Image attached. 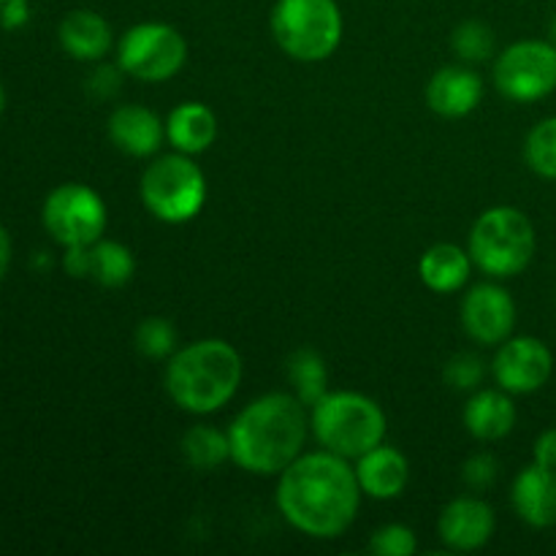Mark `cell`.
<instances>
[{"label":"cell","instance_id":"cell-1","mask_svg":"<svg viewBox=\"0 0 556 556\" xmlns=\"http://www.w3.org/2000/svg\"><path fill=\"white\" fill-rule=\"evenodd\" d=\"M362 494L356 467L324 448L302 454L280 472L277 508L293 530L331 541L356 521Z\"/></svg>","mask_w":556,"mask_h":556},{"label":"cell","instance_id":"cell-2","mask_svg":"<svg viewBox=\"0 0 556 556\" xmlns=\"http://www.w3.org/2000/svg\"><path fill=\"white\" fill-rule=\"evenodd\" d=\"M296 394L275 391L250 402L228 427L231 459L253 476H280L307 443L309 418Z\"/></svg>","mask_w":556,"mask_h":556},{"label":"cell","instance_id":"cell-3","mask_svg":"<svg viewBox=\"0 0 556 556\" xmlns=\"http://www.w3.org/2000/svg\"><path fill=\"white\" fill-rule=\"evenodd\" d=\"M166 394L174 405L193 416H210L220 410L242 383V356L226 340H199L185 345L168 358Z\"/></svg>","mask_w":556,"mask_h":556},{"label":"cell","instance_id":"cell-4","mask_svg":"<svg viewBox=\"0 0 556 556\" xmlns=\"http://www.w3.org/2000/svg\"><path fill=\"white\" fill-rule=\"evenodd\" d=\"M309 429L326 451L358 459L386 440L383 407L358 391H326L309 407Z\"/></svg>","mask_w":556,"mask_h":556},{"label":"cell","instance_id":"cell-5","mask_svg":"<svg viewBox=\"0 0 556 556\" xmlns=\"http://www.w3.org/2000/svg\"><path fill=\"white\" fill-rule=\"evenodd\" d=\"M535 226L516 206H492L472 223L470 258L483 275L508 280L521 275L535 255Z\"/></svg>","mask_w":556,"mask_h":556},{"label":"cell","instance_id":"cell-6","mask_svg":"<svg viewBox=\"0 0 556 556\" xmlns=\"http://www.w3.org/2000/svg\"><path fill=\"white\" fill-rule=\"evenodd\" d=\"M269 25L277 47L299 63H320L342 41V11L334 0H277Z\"/></svg>","mask_w":556,"mask_h":556},{"label":"cell","instance_id":"cell-7","mask_svg":"<svg viewBox=\"0 0 556 556\" xmlns=\"http://www.w3.org/2000/svg\"><path fill=\"white\" fill-rule=\"evenodd\" d=\"M139 193L141 204L157 220L188 223L204 210L206 179L204 172L193 163V155L172 152L144 168Z\"/></svg>","mask_w":556,"mask_h":556},{"label":"cell","instance_id":"cell-8","mask_svg":"<svg viewBox=\"0 0 556 556\" xmlns=\"http://www.w3.org/2000/svg\"><path fill=\"white\" fill-rule=\"evenodd\" d=\"M188 60V41L166 22H141L123 33L117 43V65L139 81H166L179 74Z\"/></svg>","mask_w":556,"mask_h":556},{"label":"cell","instance_id":"cell-9","mask_svg":"<svg viewBox=\"0 0 556 556\" xmlns=\"http://www.w3.org/2000/svg\"><path fill=\"white\" fill-rule=\"evenodd\" d=\"M43 228L58 244L68 248H90L106 231V204L101 195L81 182H65L54 188L43 201Z\"/></svg>","mask_w":556,"mask_h":556},{"label":"cell","instance_id":"cell-10","mask_svg":"<svg viewBox=\"0 0 556 556\" xmlns=\"http://www.w3.org/2000/svg\"><path fill=\"white\" fill-rule=\"evenodd\" d=\"M494 85L505 98L519 103L552 96L556 90V43L538 38L510 43L494 63Z\"/></svg>","mask_w":556,"mask_h":556},{"label":"cell","instance_id":"cell-11","mask_svg":"<svg viewBox=\"0 0 556 556\" xmlns=\"http://www.w3.org/2000/svg\"><path fill=\"white\" fill-rule=\"evenodd\" d=\"M494 380L508 394H535L554 372V356L538 337H514L500 342L492 364Z\"/></svg>","mask_w":556,"mask_h":556},{"label":"cell","instance_id":"cell-12","mask_svg":"<svg viewBox=\"0 0 556 556\" xmlns=\"http://www.w3.org/2000/svg\"><path fill=\"white\" fill-rule=\"evenodd\" d=\"M462 326L481 345H500L516 329V302L500 282H478L462 302Z\"/></svg>","mask_w":556,"mask_h":556},{"label":"cell","instance_id":"cell-13","mask_svg":"<svg viewBox=\"0 0 556 556\" xmlns=\"http://www.w3.org/2000/svg\"><path fill=\"white\" fill-rule=\"evenodd\" d=\"M494 530H497V516L492 505L470 494L451 500L438 521L440 541L451 552H478L492 541Z\"/></svg>","mask_w":556,"mask_h":556},{"label":"cell","instance_id":"cell-14","mask_svg":"<svg viewBox=\"0 0 556 556\" xmlns=\"http://www.w3.org/2000/svg\"><path fill=\"white\" fill-rule=\"evenodd\" d=\"M109 139L125 155L150 157L166 141V119L139 103H125L109 117Z\"/></svg>","mask_w":556,"mask_h":556},{"label":"cell","instance_id":"cell-15","mask_svg":"<svg viewBox=\"0 0 556 556\" xmlns=\"http://www.w3.org/2000/svg\"><path fill=\"white\" fill-rule=\"evenodd\" d=\"M483 101V79L467 65H445L429 79L427 103L440 117H467Z\"/></svg>","mask_w":556,"mask_h":556},{"label":"cell","instance_id":"cell-16","mask_svg":"<svg viewBox=\"0 0 556 556\" xmlns=\"http://www.w3.org/2000/svg\"><path fill=\"white\" fill-rule=\"evenodd\" d=\"M510 503L521 521L546 530L556 525V470L532 462L516 476Z\"/></svg>","mask_w":556,"mask_h":556},{"label":"cell","instance_id":"cell-17","mask_svg":"<svg viewBox=\"0 0 556 556\" xmlns=\"http://www.w3.org/2000/svg\"><path fill=\"white\" fill-rule=\"evenodd\" d=\"M358 486L372 500H396L410 483V462L400 448L380 443L356 459Z\"/></svg>","mask_w":556,"mask_h":556},{"label":"cell","instance_id":"cell-18","mask_svg":"<svg viewBox=\"0 0 556 556\" xmlns=\"http://www.w3.org/2000/svg\"><path fill=\"white\" fill-rule=\"evenodd\" d=\"M514 400L503 389H481L467 400L465 405V427L467 432L483 443H494L514 432L516 427Z\"/></svg>","mask_w":556,"mask_h":556},{"label":"cell","instance_id":"cell-19","mask_svg":"<svg viewBox=\"0 0 556 556\" xmlns=\"http://www.w3.org/2000/svg\"><path fill=\"white\" fill-rule=\"evenodd\" d=\"M217 139V117L206 103L185 101L166 117V141L185 155H201Z\"/></svg>","mask_w":556,"mask_h":556},{"label":"cell","instance_id":"cell-20","mask_svg":"<svg viewBox=\"0 0 556 556\" xmlns=\"http://www.w3.org/2000/svg\"><path fill=\"white\" fill-rule=\"evenodd\" d=\"M60 43L76 60H101L112 47V27L101 14L90 9H76L60 22Z\"/></svg>","mask_w":556,"mask_h":556},{"label":"cell","instance_id":"cell-21","mask_svg":"<svg viewBox=\"0 0 556 556\" xmlns=\"http://www.w3.org/2000/svg\"><path fill=\"white\" fill-rule=\"evenodd\" d=\"M472 258L470 250H462L459 244L440 242L432 244L427 253L418 261V275H421L424 286L432 288L438 293H454L467 286L472 275Z\"/></svg>","mask_w":556,"mask_h":556},{"label":"cell","instance_id":"cell-22","mask_svg":"<svg viewBox=\"0 0 556 556\" xmlns=\"http://www.w3.org/2000/svg\"><path fill=\"white\" fill-rule=\"evenodd\" d=\"M136 271L134 253L123 242L114 239H98L87 248V277L103 288L128 286Z\"/></svg>","mask_w":556,"mask_h":556},{"label":"cell","instance_id":"cell-23","mask_svg":"<svg viewBox=\"0 0 556 556\" xmlns=\"http://www.w3.org/2000/svg\"><path fill=\"white\" fill-rule=\"evenodd\" d=\"M182 456L195 470H215L223 462L231 459V440H228V432H220L210 424H199L185 432Z\"/></svg>","mask_w":556,"mask_h":556},{"label":"cell","instance_id":"cell-24","mask_svg":"<svg viewBox=\"0 0 556 556\" xmlns=\"http://www.w3.org/2000/svg\"><path fill=\"white\" fill-rule=\"evenodd\" d=\"M288 380L293 386V394L313 407L320 396L326 394V383H329V372H326V362L318 351L313 348H299L288 356Z\"/></svg>","mask_w":556,"mask_h":556},{"label":"cell","instance_id":"cell-25","mask_svg":"<svg viewBox=\"0 0 556 556\" xmlns=\"http://www.w3.org/2000/svg\"><path fill=\"white\" fill-rule=\"evenodd\" d=\"M136 351L152 362H168L177 353V329L166 318H144L136 329Z\"/></svg>","mask_w":556,"mask_h":556},{"label":"cell","instance_id":"cell-26","mask_svg":"<svg viewBox=\"0 0 556 556\" xmlns=\"http://www.w3.org/2000/svg\"><path fill=\"white\" fill-rule=\"evenodd\" d=\"M525 157L532 172L556 182V117H546L530 130Z\"/></svg>","mask_w":556,"mask_h":556},{"label":"cell","instance_id":"cell-27","mask_svg":"<svg viewBox=\"0 0 556 556\" xmlns=\"http://www.w3.org/2000/svg\"><path fill=\"white\" fill-rule=\"evenodd\" d=\"M451 47L465 63H483L494 54V30L481 20H467L451 33Z\"/></svg>","mask_w":556,"mask_h":556},{"label":"cell","instance_id":"cell-28","mask_svg":"<svg viewBox=\"0 0 556 556\" xmlns=\"http://www.w3.org/2000/svg\"><path fill=\"white\" fill-rule=\"evenodd\" d=\"M443 378L451 389L476 391L481 389L483 378H486V367H483V362L476 353H456V356L448 358V364H445Z\"/></svg>","mask_w":556,"mask_h":556},{"label":"cell","instance_id":"cell-29","mask_svg":"<svg viewBox=\"0 0 556 556\" xmlns=\"http://www.w3.org/2000/svg\"><path fill=\"white\" fill-rule=\"evenodd\" d=\"M378 556H413L418 552L416 532L405 525H386L380 530L372 532V541H369Z\"/></svg>","mask_w":556,"mask_h":556},{"label":"cell","instance_id":"cell-30","mask_svg":"<svg viewBox=\"0 0 556 556\" xmlns=\"http://www.w3.org/2000/svg\"><path fill=\"white\" fill-rule=\"evenodd\" d=\"M500 472V462L494 459L492 454H476L465 462L462 467V478H465L467 486L472 492H481V489H489L494 481H497Z\"/></svg>","mask_w":556,"mask_h":556},{"label":"cell","instance_id":"cell-31","mask_svg":"<svg viewBox=\"0 0 556 556\" xmlns=\"http://www.w3.org/2000/svg\"><path fill=\"white\" fill-rule=\"evenodd\" d=\"M532 459L543 467H552L556 470V429H546L541 438L535 440V448H532Z\"/></svg>","mask_w":556,"mask_h":556},{"label":"cell","instance_id":"cell-32","mask_svg":"<svg viewBox=\"0 0 556 556\" xmlns=\"http://www.w3.org/2000/svg\"><path fill=\"white\" fill-rule=\"evenodd\" d=\"M11 266V237L3 226H0V280L5 277Z\"/></svg>","mask_w":556,"mask_h":556},{"label":"cell","instance_id":"cell-33","mask_svg":"<svg viewBox=\"0 0 556 556\" xmlns=\"http://www.w3.org/2000/svg\"><path fill=\"white\" fill-rule=\"evenodd\" d=\"M5 109V90H3V81H0V114H3Z\"/></svg>","mask_w":556,"mask_h":556},{"label":"cell","instance_id":"cell-34","mask_svg":"<svg viewBox=\"0 0 556 556\" xmlns=\"http://www.w3.org/2000/svg\"><path fill=\"white\" fill-rule=\"evenodd\" d=\"M552 36H554V43H556V20H554V25H552Z\"/></svg>","mask_w":556,"mask_h":556}]
</instances>
